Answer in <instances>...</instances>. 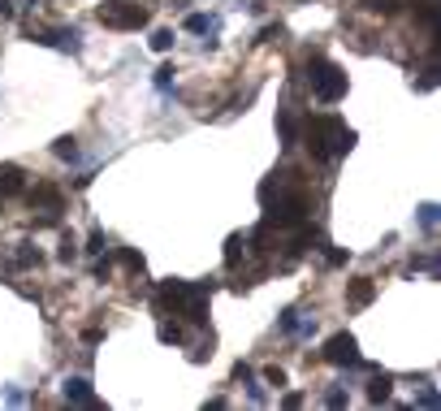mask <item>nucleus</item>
I'll use <instances>...</instances> for the list:
<instances>
[{
	"label": "nucleus",
	"instance_id": "f257e3e1",
	"mask_svg": "<svg viewBox=\"0 0 441 411\" xmlns=\"http://www.w3.org/2000/svg\"><path fill=\"white\" fill-rule=\"evenodd\" d=\"M208 299H212V281H161L156 286V312L161 316H186L191 325H208Z\"/></svg>",
	"mask_w": 441,
	"mask_h": 411
},
{
	"label": "nucleus",
	"instance_id": "f03ea898",
	"mask_svg": "<svg viewBox=\"0 0 441 411\" xmlns=\"http://www.w3.org/2000/svg\"><path fill=\"white\" fill-rule=\"evenodd\" d=\"M303 143H307V151L316 161H337V156H346V151L355 147V130H346L342 117L320 113V117L303 121Z\"/></svg>",
	"mask_w": 441,
	"mask_h": 411
},
{
	"label": "nucleus",
	"instance_id": "7ed1b4c3",
	"mask_svg": "<svg viewBox=\"0 0 441 411\" xmlns=\"http://www.w3.org/2000/svg\"><path fill=\"white\" fill-rule=\"evenodd\" d=\"M307 83H311V95H316L320 105H333V100L346 95V74L337 69L325 53H311L307 57Z\"/></svg>",
	"mask_w": 441,
	"mask_h": 411
},
{
	"label": "nucleus",
	"instance_id": "20e7f679",
	"mask_svg": "<svg viewBox=\"0 0 441 411\" xmlns=\"http://www.w3.org/2000/svg\"><path fill=\"white\" fill-rule=\"evenodd\" d=\"M147 5H139V0H109V5L100 9V22L104 27H113V31H139L147 27Z\"/></svg>",
	"mask_w": 441,
	"mask_h": 411
},
{
	"label": "nucleus",
	"instance_id": "39448f33",
	"mask_svg": "<svg viewBox=\"0 0 441 411\" xmlns=\"http://www.w3.org/2000/svg\"><path fill=\"white\" fill-rule=\"evenodd\" d=\"M325 364H333V368H363V359H359V342L351 338V333H333V338L325 342Z\"/></svg>",
	"mask_w": 441,
	"mask_h": 411
},
{
	"label": "nucleus",
	"instance_id": "423d86ee",
	"mask_svg": "<svg viewBox=\"0 0 441 411\" xmlns=\"http://www.w3.org/2000/svg\"><path fill=\"white\" fill-rule=\"evenodd\" d=\"M31 39L35 43H43V48H57V53H83V31H78V27H52V31H31Z\"/></svg>",
	"mask_w": 441,
	"mask_h": 411
},
{
	"label": "nucleus",
	"instance_id": "0eeeda50",
	"mask_svg": "<svg viewBox=\"0 0 441 411\" xmlns=\"http://www.w3.org/2000/svg\"><path fill=\"white\" fill-rule=\"evenodd\" d=\"M61 398H65V403L95 407V394H91V381H87V377H65V385H61Z\"/></svg>",
	"mask_w": 441,
	"mask_h": 411
},
{
	"label": "nucleus",
	"instance_id": "6e6552de",
	"mask_svg": "<svg viewBox=\"0 0 441 411\" xmlns=\"http://www.w3.org/2000/svg\"><path fill=\"white\" fill-rule=\"evenodd\" d=\"M22 191H26V173H22L18 165H0V195L13 199V195H22Z\"/></svg>",
	"mask_w": 441,
	"mask_h": 411
},
{
	"label": "nucleus",
	"instance_id": "1a4fd4ad",
	"mask_svg": "<svg viewBox=\"0 0 441 411\" xmlns=\"http://www.w3.org/2000/svg\"><path fill=\"white\" fill-rule=\"evenodd\" d=\"M372 299H376L372 277H359V281H351V286H346V303H351V307H368Z\"/></svg>",
	"mask_w": 441,
	"mask_h": 411
},
{
	"label": "nucleus",
	"instance_id": "9d476101",
	"mask_svg": "<svg viewBox=\"0 0 441 411\" xmlns=\"http://www.w3.org/2000/svg\"><path fill=\"white\" fill-rule=\"evenodd\" d=\"M217 27H221L217 13H191L182 22V31H191V35H217Z\"/></svg>",
	"mask_w": 441,
	"mask_h": 411
},
{
	"label": "nucleus",
	"instance_id": "9b49d317",
	"mask_svg": "<svg viewBox=\"0 0 441 411\" xmlns=\"http://www.w3.org/2000/svg\"><path fill=\"white\" fill-rule=\"evenodd\" d=\"M31 203H43V208L57 213V217H61V208H65V199H61L57 187H35V191H31Z\"/></svg>",
	"mask_w": 441,
	"mask_h": 411
},
{
	"label": "nucleus",
	"instance_id": "f8f14e48",
	"mask_svg": "<svg viewBox=\"0 0 441 411\" xmlns=\"http://www.w3.org/2000/svg\"><path fill=\"white\" fill-rule=\"evenodd\" d=\"M52 156H61V161H69V165H83V147H78V139L61 135L57 143H52Z\"/></svg>",
	"mask_w": 441,
	"mask_h": 411
},
{
	"label": "nucleus",
	"instance_id": "ddd939ff",
	"mask_svg": "<svg viewBox=\"0 0 441 411\" xmlns=\"http://www.w3.org/2000/svg\"><path fill=\"white\" fill-rule=\"evenodd\" d=\"M389 394H394V377L376 372V381L368 385V403H389Z\"/></svg>",
	"mask_w": 441,
	"mask_h": 411
},
{
	"label": "nucleus",
	"instance_id": "4468645a",
	"mask_svg": "<svg viewBox=\"0 0 441 411\" xmlns=\"http://www.w3.org/2000/svg\"><path fill=\"white\" fill-rule=\"evenodd\" d=\"M277 135H281V147H294L299 143V121L290 113H277Z\"/></svg>",
	"mask_w": 441,
	"mask_h": 411
},
{
	"label": "nucleus",
	"instance_id": "2eb2a0df",
	"mask_svg": "<svg viewBox=\"0 0 441 411\" xmlns=\"http://www.w3.org/2000/svg\"><path fill=\"white\" fill-rule=\"evenodd\" d=\"M39 260H43V255L35 251V243H18V255H13V264H18V269H35Z\"/></svg>",
	"mask_w": 441,
	"mask_h": 411
},
{
	"label": "nucleus",
	"instance_id": "dca6fc26",
	"mask_svg": "<svg viewBox=\"0 0 441 411\" xmlns=\"http://www.w3.org/2000/svg\"><path fill=\"white\" fill-rule=\"evenodd\" d=\"M316 329H320V321H316V316H303V312H299V321H294V333H290V338L307 342V338H316Z\"/></svg>",
	"mask_w": 441,
	"mask_h": 411
},
{
	"label": "nucleus",
	"instance_id": "f3484780",
	"mask_svg": "<svg viewBox=\"0 0 441 411\" xmlns=\"http://www.w3.org/2000/svg\"><path fill=\"white\" fill-rule=\"evenodd\" d=\"M156 338H161L165 346H177V342H186V333H182V325H161V329H156Z\"/></svg>",
	"mask_w": 441,
	"mask_h": 411
},
{
	"label": "nucleus",
	"instance_id": "a211bd4d",
	"mask_svg": "<svg viewBox=\"0 0 441 411\" xmlns=\"http://www.w3.org/2000/svg\"><path fill=\"white\" fill-rule=\"evenodd\" d=\"M243 247H247V238H243V234H229V243H225V264H229V269L243 260Z\"/></svg>",
	"mask_w": 441,
	"mask_h": 411
},
{
	"label": "nucleus",
	"instance_id": "6ab92c4d",
	"mask_svg": "<svg viewBox=\"0 0 441 411\" xmlns=\"http://www.w3.org/2000/svg\"><path fill=\"white\" fill-rule=\"evenodd\" d=\"M151 83H156V91H161V95H173V65H161V69L151 74Z\"/></svg>",
	"mask_w": 441,
	"mask_h": 411
},
{
	"label": "nucleus",
	"instance_id": "aec40b11",
	"mask_svg": "<svg viewBox=\"0 0 441 411\" xmlns=\"http://www.w3.org/2000/svg\"><path fill=\"white\" fill-rule=\"evenodd\" d=\"M57 260H61V264H74V260H78V238H74V234H65V238H61Z\"/></svg>",
	"mask_w": 441,
	"mask_h": 411
},
{
	"label": "nucleus",
	"instance_id": "412c9836",
	"mask_svg": "<svg viewBox=\"0 0 441 411\" xmlns=\"http://www.w3.org/2000/svg\"><path fill=\"white\" fill-rule=\"evenodd\" d=\"M415 225H420L424 234H433V229H437V203H424L420 217H415Z\"/></svg>",
	"mask_w": 441,
	"mask_h": 411
},
{
	"label": "nucleus",
	"instance_id": "4be33fe9",
	"mask_svg": "<svg viewBox=\"0 0 441 411\" xmlns=\"http://www.w3.org/2000/svg\"><path fill=\"white\" fill-rule=\"evenodd\" d=\"M173 43H177V35H173V31H156V35H151V53H169Z\"/></svg>",
	"mask_w": 441,
	"mask_h": 411
},
{
	"label": "nucleus",
	"instance_id": "5701e85b",
	"mask_svg": "<svg viewBox=\"0 0 441 411\" xmlns=\"http://www.w3.org/2000/svg\"><path fill=\"white\" fill-rule=\"evenodd\" d=\"M294 321H299V307H285V312L277 316V329L285 333V338H290V333H294Z\"/></svg>",
	"mask_w": 441,
	"mask_h": 411
},
{
	"label": "nucleus",
	"instance_id": "b1692460",
	"mask_svg": "<svg viewBox=\"0 0 441 411\" xmlns=\"http://www.w3.org/2000/svg\"><path fill=\"white\" fill-rule=\"evenodd\" d=\"M415 407H428V411H437V407H441V398H437V390H433V385H424V390L415 394Z\"/></svg>",
	"mask_w": 441,
	"mask_h": 411
},
{
	"label": "nucleus",
	"instance_id": "393cba45",
	"mask_svg": "<svg viewBox=\"0 0 441 411\" xmlns=\"http://www.w3.org/2000/svg\"><path fill=\"white\" fill-rule=\"evenodd\" d=\"M87 251H91V255H104V251H109V238H104V229H91Z\"/></svg>",
	"mask_w": 441,
	"mask_h": 411
},
{
	"label": "nucleus",
	"instance_id": "a878e982",
	"mask_svg": "<svg viewBox=\"0 0 441 411\" xmlns=\"http://www.w3.org/2000/svg\"><path fill=\"white\" fill-rule=\"evenodd\" d=\"M346 403H351V394L342 390V385H333V390L325 394V407H346Z\"/></svg>",
	"mask_w": 441,
	"mask_h": 411
},
{
	"label": "nucleus",
	"instance_id": "bb28decb",
	"mask_svg": "<svg viewBox=\"0 0 441 411\" xmlns=\"http://www.w3.org/2000/svg\"><path fill=\"white\" fill-rule=\"evenodd\" d=\"M121 264L135 269V273H143V251H121Z\"/></svg>",
	"mask_w": 441,
	"mask_h": 411
},
{
	"label": "nucleus",
	"instance_id": "cd10ccee",
	"mask_svg": "<svg viewBox=\"0 0 441 411\" xmlns=\"http://www.w3.org/2000/svg\"><path fill=\"white\" fill-rule=\"evenodd\" d=\"M264 381H269V385H277V390H281V385H285V372H281V368H269V372H264Z\"/></svg>",
	"mask_w": 441,
	"mask_h": 411
},
{
	"label": "nucleus",
	"instance_id": "c85d7f7f",
	"mask_svg": "<svg viewBox=\"0 0 441 411\" xmlns=\"http://www.w3.org/2000/svg\"><path fill=\"white\" fill-rule=\"evenodd\" d=\"M281 35V27H264V31H259V43H273Z\"/></svg>",
	"mask_w": 441,
	"mask_h": 411
},
{
	"label": "nucleus",
	"instance_id": "c756f323",
	"mask_svg": "<svg viewBox=\"0 0 441 411\" xmlns=\"http://www.w3.org/2000/svg\"><path fill=\"white\" fill-rule=\"evenodd\" d=\"M346 260H351V251H337V247L329 251V264H346Z\"/></svg>",
	"mask_w": 441,
	"mask_h": 411
},
{
	"label": "nucleus",
	"instance_id": "7c9ffc66",
	"mask_svg": "<svg viewBox=\"0 0 441 411\" xmlns=\"http://www.w3.org/2000/svg\"><path fill=\"white\" fill-rule=\"evenodd\" d=\"M22 398H26V394L18 390V385H9V390H5V403H22Z\"/></svg>",
	"mask_w": 441,
	"mask_h": 411
},
{
	"label": "nucleus",
	"instance_id": "2f4dec72",
	"mask_svg": "<svg viewBox=\"0 0 441 411\" xmlns=\"http://www.w3.org/2000/svg\"><path fill=\"white\" fill-rule=\"evenodd\" d=\"M0 18H13V0H0Z\"/></svg>",
	"mask_w": 441,
	"mask_h": 411
}]
</instances>
